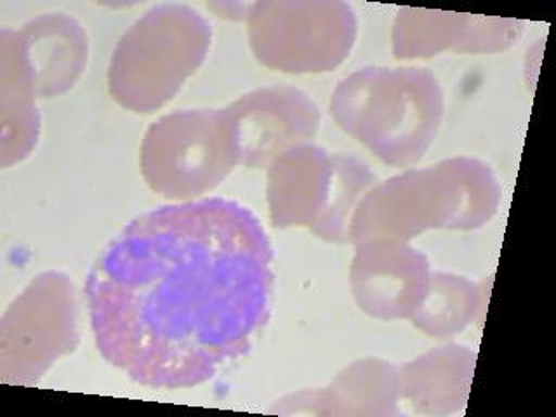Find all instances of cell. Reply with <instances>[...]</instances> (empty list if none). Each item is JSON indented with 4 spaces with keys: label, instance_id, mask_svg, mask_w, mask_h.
<instances>
[{
    "label": "cell",
    "instance_id": "8fae6325",
    "mask_svg": "<svg viewBox=\"0 0 556 417\" xmlns=\"http://www.w3.org/2000/svg\"><path fill=\"white\" fill-rule=\"evenodd\" d=\"M2 165L30 155L39 138L37 89L16 31L2 30Z\"/></svg>",
    "mask_w": 556,
    "mask_h": 417
},
{
    "label": "cell",
    "instance_id": "52a82bcc",
    "mask_svg": "<svg viewBox=\"0 0 556 417\" xmlns=\"http://www.w3.org/2000/svg\"><path fill=\"white\" fill-rule=\"evenodd\" d=\"M237 164L263 169L291 148L317 135L320 113L304 92L266 87L225 109Z\"/></svg>",
    "mask_w": 556,
    "mask_h": 417
},
{
    "label": "cell",
    "instance_id": "30bf717a",
    "mask_svg": "<svg viewBox=\"0 0 556 417\" xmlns=\"http://www.w3.org/2000/svg\"><path fill=\"white\" fill-rule=\"evenodd\" d=\"M16 34L34 75L37 96L52 98L72 89L86 68L87 39L83 26L56 13L37 17Z\"/></svg>",
    "mask_w": 556,
    "mask_h": 417
},
{
    "label": "cell",
    "instance_id": "6da1fadb",
    "mask_svg": "<svg viewBox=\"0 0 556 417\" xmlns=\"http://www.w3.org/2000/svg\"><path fill=\"white\" fill-rule=\"evenodd\" d=\"M274 249L233 200H190L135 217L87 277L104 361L143 387L179 390L251 350L274 295Z\"/></svg>",
    "mask_w": 556,
    "mask_h": 417
},
{
    "label": "cell",
    "instance_id": "7a4b0ae2",
    "mask_svg": "<svg viewBox=\"0 0 556 417\" xmlns=\"http://www.w3.org/2000/svg\"><path fill=\"white\" fill-rule=\"evenodd\" d=\"M442 91L419 68H367L339 84L330 113L387 164L421 161L442 121Z\"/></svg>",
    "mask_w": 556,
    "mask_h": 417
},
{
    "label": "cell",
    "instance_id": "3957f363",
    "mask_svg": "<svg viewBox=\"0 0 556 417\" xmlns=\"http://www.w3.org/2000/svg\"><path fill=\"white\" fill-rule=\"evenodd\" d=\"M211 46V25L187 5H161L122 35L110 63V94L139 113L173 100Z\"/></svg>",
    "mask_w": 556,
    "mask_h": 417
},
{
    "label": "cell",
    "instance_id": "ba28073f",
    "mask_svg": "<svg viewBox=\"0 0 556 417\" xmlns=\"http://www.w3.org/2000/svg\"><path fill=\"white\" fill-rule=\"evenodd\" d=\"M352 277L356 301L379 318L416 313L428 294L431 278L421 254L404 243L390 242L358 245Z\"/></svg>",
    "mask_w": 556,
    "mask_h": 417
},
{
    "label": "cell",
    "instance_id": "8992f818",
    "mask_svg": "<svg viewBox=\"0 0 556 417\" xmlns=\"http://www.w3.org/2000/svg\"><path fill=\"white\" fill-rule=\"evenodd\" d=\"M77 346L74 287L43 274L11 304L0 330V372L11 384H35L61 355Z\"/></svg>",
    "mask_w": 556,
    "mask_h": 417
},
{
    "label": "cell",
    "instance_id": "7c38bea8",
    "mask_svg": "<svg viewBox=\"0 0 556 417\" xmlns=\"http://www.w3.org/2000/svg\"><path fill=\"white\" fill-rule=\"evenodd\" d=\"M367 165L352 156H332V181L329 199L312 231L321 239L343 242L350 239V214L355 211L356 200L364 195L372 181Z\"/></svg>",
    "mask_w": 556,
    "mask_h": 417
},
{
    "label": "cell",
    "instance_id": "9c48e42d",
    "mask_svg": "<svg viewBox=\"0 0 556 417\" xmlns=\"http://www.w3.org/2000/svg\"><path fill=\"white\" fill-rule=\"evenodd\" d=\"M332 156L317 147L291 148L269 170L268 199L275 226H313L329 199Z\"/></svg>",
    "mask_w": 556,
    "mask_h": 417
},
{
    "label": "cell",
    "instance_id": "5b68a950",
    "mask_svg": "<svg viewBox=\"0 0 556 417\" xmlns=\"http://www.w3.org/2000/svg\"><path fill=\"white\" fill-rule=\"evenodd\" d=\"M356 20L343 2H261L249 11V40L269 68L329 72L352 51Z\"/></svg>",
    "mask_w": 556,
    "mask_h": 417
},
{
    "label": "cell",
    "instance_id": "277c9868",
    "mask_svg": "<svg viewBox=\"0 0 556 417\" xmlns=\"http://www.w3.org/2000/svg\"><path fill=\"white\" fill-rule=\"evenodd\" d=\"M237 164L225 110H182L152 124L141 144V173L165 199L202 197Z\"/></svg>",
    "mask_w": 556,
    "mask_h": 417
}]
</instances>
